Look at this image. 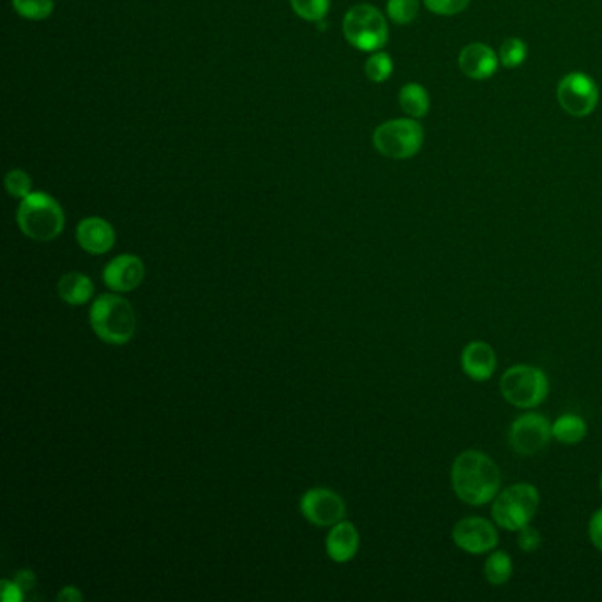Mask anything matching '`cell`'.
<instances>
[{
  "label": "cell",
  "instance_id": "6da1fadb",
  "mask_svg": "<svg viewBox=\"0 0 602 602\" xmlns=\"http://www.w3.org/2000/svg\"><path fill=\"white\" fill-rule=\"evenodd\" d=\"M452 490L461 502L474 507L490 504L502 486L497 463L481 451H465L454 460Z\"/></svg>",
  "mask_w": 602,
  "mask_h": 602
},
{
  "label": "cell",
  "instance_id": "7a4b0ae2",
  "mask_svg": "<svg viewBox=\"0 0 602 602\" xmlns=\"http://www.w3.org/2000/svg\"><path fill=\"white\" fill-rule=\"evenodd\" d=\"M91 325L96 336L110 345H124L136 332V313L121 295H99L91 308Z\"/></svg>",
  "mask_w": 602,
  "mask_h": 602
},
{
  "label": "cell",
  "instance_id": "3957f363",
  "mask_svg": "<svg viewBox=\"0 0 602 602\" xmlns=\"http://www.w3.org/2000/svg\"><path fill=\"white\" fill-rule=\"evenodd\" d=\"M16 219L23 234L38 242L57 239L66 223L61 204L46 193H31L25 196Z\"/></svg>",
  "mask_w": 602,
  "mask_h": 602
},
{
  "label": "cell",
  "instance_id": "277c9868",
  "mask_svg": "<svg viewBox=\"0 0 602 602\" xmlns=\"http://www.w3.org/2000/svg\"><path fill=\"white\" fill-rule=\"evenodd\" d=\"M539 500L541 497L534 484H512L493 500L491 516L498 527L509 532H520L521 528L530 525L539 509Z\"/></svg>",
  "mask_w": 602,
  "mask_h": 602
},
{
  "label": "cell",
  "instance_id": "5b68a950",
  "mask_svg": "<svg viewBox=\"0 0 602 602\" xmlns=\"http://www.w3.org/2000/svg\"><path fill=\"white\" fill-rule=\"evenodd\" d=\"M500 391L512 407L530 410L539 407L548 398L550 380L542 369L528 364H516L502 375Z\"/></svg>",
  "mask_w": 602,
  "mask_h": 602
},
{
  "label": "cell",
  "instance_id": "8992f818",
  "mask_svg": "<svg viewBox=\"0 0 602 602\" xmlns=\"http://www.w3.org/2000/svg\"><path fill=\"white\" fill-rule=\"evenodd\" d=\"M343 32L348 43L362 52H378L389 39L384 15L369 4H359L348 11Z\"/></svg>",
  "mask_w": 602,
  "mask_h": 602
},
{
  "label": "cell",
  "instance_id": "52a82bcc",
  "mask_svg": "<svg viewBox=\"0 0 602 602\" xmlns=\"http://www.w3.org/2000/svg\"><path fill=\"white\" fill-rule=\"evenodd\" d=\"M424 131L414 119H396L378 126L373 143L380 154L391 159H410L421 151Z\"/></svg>",
  "mask_w": 602,
  "mask_h": 602
},
{
  "label": "cell",
  "instance_id": "ba28073f",
  "mask_svg": "<svg viewBox=\"0 0 602 602\" xmlns=\"http://www.w3.org/2000/svg\"><path fill=\"white\" fill-rule=\"evenodd\" d=\"M553 424L548 417L535 412L523 414L509 428V444L512 451L521 456H534L544 451L553 438Z\"/></svg>",
  "mask_w": 602,
  "mask_h": 602
},
{
  "label": "cell",
  "instance_id": "9c48e42d",
  "mask_svg": "<svg viewBox=\"0 0 602 602\" xmlns=\"http://www.w3.org/2000/svg\"><path fill=\"white\" fill-rule=\"evenodd\" d=\"M557 98L565 112L574 117H587L599 101V89L585 73H569L558 83Z\"/></svg>",
  "mask_w": 602,
  "mask_h": 602
},
{
  "label": "cell",
  "instance_id": "30bf717a",
  "mask_svg": "<svg viewBox=\"0 0 602 602\" xmlns=\"http://www.w3.org/2000/svg\"><path fill=\"white\" fill-rule=\"evenodd\" d=\"M452 541L470 555H484L497 548L498 532L491 521L479 516H468L452 528Z\"/></svg>",
  "mask_w": 602,
  "mask_h": 602
},
{
  "label": "cell",
  "instance_id": "8fae6325",
  "mask_svg": "<svg viewBox=\"0 0 602 602\" xmlns=\"http://www.w3.org/2000/svg\"><path fill=\"white\" fill-rule=\"evenodd\" d=\"M301 511L304 518L317 527H334L345 518L347 505L336 491L315 488L302 497Z\"/></svg>",
  "mask_w": 602,
  "mask_h": 602
},
{
  "label": "cell",
  "instance_id": "7c38bea8",
  "mask_svg": "<svg viewBox=\"0 0 602 602\" xmlns=\"http://www.w3.org/2000/svg\"><path fill=\"white\" fill-rule=\"evenodd\" d=\"M145 278L143 262L135 255H121L113 258L103 271L106 286L113 292H131L142 285Z\"/></svg>",
  "mask_w": 602,
  "mask_h": 602
},
{
  "label": "cell",
  "instance_id": "4fadbf2b",
  "mask_svg": "<svg viewBox=\"0 0 602 602\" xmlns=\"http://www.w3.org/2000/svg\"><path fill=\"white\" fill-rule=\"evenodd\" d=\"M461 368L470 380L486 382L497 369V354L484 341H472L461 352Z\"/></svg>",
  "mask_w": 602,
  "mask_h": 602
},
{
  "label": "cell",
  "instance_id": "5bb4252c",
  "mask_svg": "<svg viewBox=\"0 0 602 602\" xmlns=\"http://www.w3.org/2000/svg\"><path fill=\"white\" fill-rule=\"evenodd\" d=\"M76 239L87 253L105 255L115 244V232L103 218H85L76 228Z\"/></svg>",
  "mask_w": 602,
  "mask_h": 602
},
{
  "label": "cell",
  "instance_id": "9a60e30c",
  "mask_svg": "<svg viewBox=\"0 0 602 602\" xmlns=\"http://www.w3.org/2000/svg\"><path fill=\"white\" fill-rule=\"evenodd\" d=\"M500 59L497 53L491 50L490 46L482 45V43H472L467 45L460 53V69L474 80H486L490 76L495 75Z\"/></svg>",
  "mask_w": 602,
  "mask_h": 602
},
{
  "label": "cell",
  "instance_id": "2e32d148",
  "mask_svg": "<svg viewBox=\"0 0 602 602\" xmlns=\"http://www.w3.org/2000/svg\"><path fill=\"white\" fill-rule=\"evenodd\" d=\"M325 548L334 562L338 564L350 562L359 550V532L354 523L345 520L336 523L327 535Z\"/></svg>",
  "mask_w": 602,
  "mask_h": 602
},
{
  "label": "cell",
  "instance_id": "e0dca14e",
  "mask_svg": "<svg viewBox=\"0 0 602 602\" xmlns=\"http://www.w3.org/2000/svg\"><path fill=\"white\" fill-rule=\"evenodd\" d=\"M57 294L69 306H82L91 301L94 283L82 272H68L57 283Z\"/></svg>",
  "mask_w": 602,
  "mask_h": 602
},
{
  "label": "cell",
  "instance_id": "ac0fdd59",
  "mask_svg": "<svg viewBox=\"0 0 602 602\" xmlns=\"http://www.w3.org/2000/svg\"><path fill=\"white\" fill-rule=\"evenodd\" d=\"M553 438L560 444L572 445L580 444L583 438L587 437V422L583 417L576 414H564L553 422Z\"/></svg>",
  "mask_w": 602,
  "mask_h": 602
},
{
  "label": "cell",
  "instance_id": "d6986e66",
  "mask_svg": "<svg viewBox=\"0 0 602 602\" xmlns=\"http://www.w3.org/2000/svg\"><path fill=\"white\" fill-rule=\"evenodd\" d=\"M399 105L403 108V112L421 119L429 110V94L419 83H407L401 91H399Z\"/></svg>",
  "mask_w": 602,
  "mask_h": 602
},
{
  "label": "cell",
  "instance_id": "ffe728a7",
  "mask_svg": "<svg viewBox=\"0 0 602 602\" xmlns=\"http://www.w3.org/2000/svg\"><path fill=\"white\" fill-rule=\"evenodd\" d=\"M512 569L514 567H512L511 557L505 551H495L484 562V578L490 581L491 585L498 587L511 580Z\"/></svg>",
  "mask_w": 602,
  "mask_h": 602
},
{
  "label": "cell",
  "instance_id": "44dd1931",
  "mask_svg": "<svg viewBox=\"0 0 602 602\" xmlns=\"http://www.w3.org/2000/svg\"><path fill=\"white\" fill-rule=\"evenodd\" d=\"M16 13L32 22L46 20L53 13V0H13Z\"/></svg>",
  "mask_w": 602,
  "mask_h": 602
},
{
  "label": "cell",
  "instance_id": "7402d4cb",
  "mask_svg": "<svg viewBox=\"0 0 602 602\" xmlns=\"http://www.w3.org/2000/svg\"><path fill=\"white\" fill-rule=\"evenodd\" d=\"M297 16H301L306 22H322L329 8L331 0H290Z\"/></svg>",
  "mask_w": 602,
  "mask_h": 602
},
{
  "label": "cell",
  "instance_id": "603a6c76",
  "mask_svg": "<svg viewBox=\"0 0 602 602\" xmlns=\"http://www.w3.org/2000/svg\"><path fill=\"white\" fill-rule=\"evenodd\" d=\"M527 53V45L521 39L509 38L505 39L502 46H500L498 59L504 64L505 68H518L527 59Z\"/></svg>",
  "mask_w": 602,
  "mask_h": 602
},
{
  "label": "cell",
  "instance_id": "cb8c5ba5",
  "mask_svg": "<svg viewBox=\"0 0 602 602\" xmlns=\"http://www.w3.org/2000/svg\"><path fill=\"white\" fill-rule=\"evenodd\" d=\"M419 13V0H389L387 2V15L392 22L398 25H407L414 22Z\"/></svg>",
  "mask_w": 602,
  "mask_h": 602
},
{
  "label": "cell",
  "instance_id": "d4e9b609",
  "mask_svg": "<svg viewBox=\"0 0 602 602\" xmlns=\"http://www.w3.org/2000/svg\"><path fill=\"white\" fill-rule=\"evenodd\" d=\"M366 76L371 82L382 83L392 75L391 57L384 52L373 53L364 66Z\"/></svg>",
  "mask_w": 602,
  "mask_h": 602
},
{
  "label": "cell",
  "instance_id": "484cf974",
  "mask_svg": "<svg viewBox=\"0 0 602 602\" xmlns=\"http://www.w3.org/2000/svg\"><path fill=\"white\" fill-rule=\"evenodd\" d=\"M31 188V177L25 174L23 170H11L6 175V189H8L9 195L13 196V198L23 200L25 196L31 195Z\"/></svg>",
  "mask_w": 602,
  "mask_h": 602
},
{
  "label": "cell",
  "instance_id": "4316f807",
  "mask_svg": "<svg viewBox=\"0 0 602 602\" xmlns=\"http://www.w3.org/2000/svg\"><path fill=\"white\" fill-rule=\"evenodd\" d=\"M424 4L431 13L452 16L458 15L463 9L467 8L470 0H424Z\"/></svg>",
  "mask_w": 602,
  "mask_h": 602
},
{
  "label": "cell",
  "instance_id": "83f0119b",
  "mask_svg": "<svg viewBox=\"0 0 602 602\" xmlns=\"http://www.w3.org/2000/svg\"><path fill=\"white\" fill-rule=\"evenodd\" d=\"M542 544V535L539 534V530L534 527H523L520 530V534H518V546H520L521 551H525V553H534V551L539 550Z\"/></svg>",
  "mask_w": 602,
  "mask_h": 602
},
{
  "label": "cell",
  "instance_id": "f1b7e54d",
  "mask_svg": "<svg viewBox=\"0 0 602 602\" xmlns=\"http://www.w3.org/2000/svg\"><path fill=\"white\" fill-rule=\"evenodd\" d=\"M588 535H590V541H592L595 548L602 551V509L595 511L594 516L590 518V523H588Z\"/></svg>",
  "mask_w": 602,
  "mask_h": 602
},
{
  "label": "cell",
  "instance_id": "f546056e",
  "mask_svg": "<svg viewBox=\"0 0 602 602\" xmlns=\"http://www.w3.org/2000/svg\"><path fill=\"white\" fill-rule=\"evenodd\" d=\"M0 592H2V601L4 602H22L23 595H25L16 581L9 580H2Z\"/></svg>",
  "mask_w": 602,
  "mask_h": 602
},
{
  "label": "cell",
  "instance_id": "4dcf8cb0",
  "mask_svg": "<svg viewBox=\"0 0 602 602\" xmlns=\"http://www.w3.org/2000/svg\"><path fill=\"white\" fill-rule=\"evenodd\" d=\"M15 581L25 594V592H31L36 587V574L31 569H23V571L16 574Z\"/></svg>",
  "mask_w": 602,
  "mask_h": 602
},
{
  "label": "cell",
  "instance_id": "1f68e13d",
  "mask_svg": "<svg viewBox=\"0 0 602 602\" xmlns=\"http://www.w3.org/2000/svg\"><path fill=\"white\" fill-rule=\"evenodd\" d=\"M59 601H82L83 597L80 594V590L76 587H64L61 590V594L57 595Z\"/></svg>",
  "mask_w": 602,
  "mask_h": 602
},
{
  "label": "cell",
  "instance_id": "d6a6232c",
  "mask_svg": "<svg viewBox=\"0 0 602 602\" xmlns=\"http://www.w3.org/2000/svg\"><path fill=\"white\" fill-rule=\"evenodd\" d=\"M599 490H601V493H602V475H601V479H599Z\"/></svg>",
  "mask_w": 602,
  "mask_h": 602
}]
</instances>
